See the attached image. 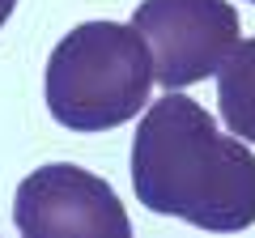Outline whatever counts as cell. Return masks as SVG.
<instances>
[{
	"label": "cell",
	"instance_id": "cell-5",
	"mask_svg": "<svg viewBox=\"0 0 255 238\" xmlns=\"http://www.w3.org/2000/svg\"><path fill=\"white\" fill-rule=\"evenodd\" d=\"M217 102L226 128L255 145V38L238 43L217 68Z\"/></svg>",
	"mask_w": 255,
	"mask_h": 238
},
{
	"label": "cell",
	"instance_id": "cell-6",
	"mask_svg": "<svg viewBox=\"0 0 255 238\" xmlns=\"http://www.w3.org/2000/svg\"><path fill=\"white\" fill-rule=\"evenodd\" d=\"M13 9H17V0H0V26L13 17Z\"/></svg>",
	"mask_w": 255,
	"mask_h": 238
},
{
	"label": "cell",
	"instance_id": "cell-3",
	"mask_svg": "<svg viewBox=\"0 0 255 238\" xmlns=\"http://www.w3.org/2000/svg\"><path fill=\"white\" fill-rule=\"evenodd\" d=\"M132 26L145 34L166 90L213 77L238 47V13L230 0H145Z\"/></svg>",
	"mask_w": 255,
	"mask_h": 238
},
{
	"label": "cell",
	"instance_id": "cell-1",
	"mask_svg": "<svg viewBox=\"0 0 255 238\" xmlns=\"http://www.w3.org/2000/svg\"><path fill=\"white\" fill-rule=\"evenodd\" d=\"M132 187L140 204L200 230L234 234L255 226V157L243 136H221L187 94L145 111L132 140Z\"/></svg>",
	"mask_w": 255,
	"mask_h": 238
},
{
	"label": "cell",
	"instance_id": "cell-2",
	"mask_svg": "<svg viewBox=\"0 0 255 238\" xmlns=\"http://www.w3.org/2000/svg\"><path fill=\"white\" fill-rule=\"evenodd\" d=\"M153 81V51L136 26L85 21L47 60V111L73 132H107L145 111Z\"/></svg>",
	"mask_w": 255,
	"mask_h": 238
},
{
	"label": "cell",
	"instance_id": "cell-4",
	"mask_svg": "<svg viewBox=\"0 0 255 238\" xmlns=\"http://www.w3.org/2000/svg\"><path fill=\"white\" fill-rule=\"evenodd\" d=\"M13 221L26 238L47 234H94V238H128V221L119 196L107 179L81 170L73 162H55L26 174L13 200Z\"/></svg>",
	"mask_w": 255,
	"mask_h": 238
}]
</instances>
